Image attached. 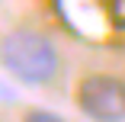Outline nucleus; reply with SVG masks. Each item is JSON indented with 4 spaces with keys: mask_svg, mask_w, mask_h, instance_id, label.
I'll return each mask as SVG.
<instances>
[{
    "mask_svg": "<svg viewBox=\"0 0 125 122\" xmlns=\"http://www.w3.org/2000/svg\"><path fill=\"white\" fill-rule=\"evenodd\" d=\"M0 64H3L19 84L45 87L58 77L61 55L55 42L35 29H16L0 42Z\"/></svg>",
    "mask_w": 125,
    "mask_h": 122,
    "instance_id": "nucleus-1",
    "label": "nucleus"
},
{
    "mask_svg": "<svg viewBox=\"0 0 125 122\" xmlns=\"http://www.w3.org/2000/svg\"><path fill=\"white\" fill-rule=\"evenodd\" d=\"M77 106L93 122H125V80L112 74H90L77 87Z\"/></svg>",
    "mask_w": 125,
    "mask_h": 122,
    "instance_id": "nucleus-2",
    "label": "nucleus"
},
{
    "mask_svg": "<svg viewBox=\"0 0 125 122\" xmlns=\"http://www.w3.org/2000/svg\"><path fill=\"white\" fill-rule=\"evenodd\" d=\"M22 122H64L61 116H55V112H48V109H32Z\"/></svg>",
    "mask_w": 125,
    "mask_h": 122,
    "instance_id": "nucleus-3",
    "label": "nucleus"
}]
</instances>
